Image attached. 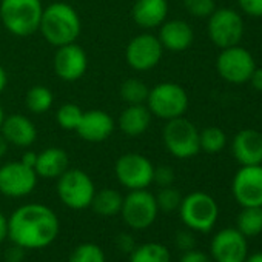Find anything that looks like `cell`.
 Listing matches in <instances>:
<instances>
[{"instance_id": "7a4b0ae2", "label": "cell", "mask_w": 262, "mask_h": 262, "mask_svg": "<svg viewBox=\"0 0 262 262\" xmlns=\"http://www.w3.org/2000/svg\"><path fill=\"white\" fill-rule=\"evenodd\" d=\"M39 31L50 45L59 48L77 40L82 31V22L70 4L54 2L43 8Z\"/></svg>"}, {"instance_id": "5bb4252c", "label": "cell", "mask_w": 262, "mask_h": 262, "mask_svg": "<svg viewBox=\"0 0 262 262\" xmlns=\"http://www.w3.org/2000/svg\"><path fill=\"white\" fill-rule=\"evenodd\" d=\"M231 191L241 207H262V164L241 165L233 178Z\"/></svg>"}, {"instance_id": "1f68e13d", "label": "cell", "mask_w": 262, "mask_h": 262, "mask_svg": "<svg viewBox=\"0 0 262 262\" xmlns=\"http://www.w3.org/2000/svg\"><path fill=\"white\" fill-rule=\"evenodd\" d=\"M155 198H156V204H158L159 211H165V213H171V211L179 210V205L182 202V196H181L179 190H176L173 185L171 187H162Z\"/></svg>"}, {"instance_id": "4fadbf2b", "label": "cell", "mask_w": 262, "mask_h": 262, "mask_svg": "<svg viewBox=\"0 0 262 262\" xmlns=\"http://www.w3.org/2000/svg\"><path fill=\"white\" fill-rule=\"evenodd\" d=\"M164 48L158 36L150 33H142L133 37L125 50V59L129 68L135 71H150L156 68L162 59Z\"/></svg>"}, {"instance_id": "ba28073f", "label": "cell", "mask_w": 262, "mask_h": 262, "mask_svg": "<svg viewBox=\"0 0 262 262\" xmlns=\"http://www.w3.org/2000/svg\"><path fill=\"white\" fill-rule=\"evenodd\" d=\"M159 208L156 198L147 188L131 190L122 202L120 216L123 222L133 230H147L158 217Z\"/></svg>"}, {"instance_id": "ffe728a7", "label": "cell", "mask_w": 262, "mask_h": 262, "mask_svg": "<svg viewBox=\"0 0 262 262\" xmlns=\"http://www.w3.org/2000/svg\"><path fill=\"white\" fill-rule=\"evenodd\" d=\"M158 39L164 50L181 53L191 47L194 40V31L191 25L185 20H181V19L165 20L161 25Z\"/></svg>"}, {"instance_id": "f1b7e54d", "label": "cell", "mask_w": 262, "mask_h": 262, "mask_svg": "<svg viewBox=\"0 0 262 262\" xmlns=\"http://www.w3.org/2000/svg\"><path fill=\"white\" fill-rule=\"evenodd\" d=\"M201 151L208 155H217L227 147V135L217 126H207L199 131Z\"/></svg>"}, {"instance_id": "ee69618b", "label": "cell", "mask_w": 262, "mask_h": 262, "mask_svg": "<svg viewBox=\"0 0 262 262\" xmlns=\"http://www.w3.org/2000/svg\"><path fill=\"white\" fill-rule=\"evenodd\" d=\"M8 142H7V139L2 136V135H0V159H2L7 153H8Z\"/></svg>"}, {"instance_id": "f6af8a7d", "label": "cell", "mask_w": 262, "mask_h": 262, "mask_svg": "<svg viewBox=\"0 0 262 262\" xmlns=\"http://www.w3.org/2000/svg\"><path fill=\"white\" fill-rule=\"evenodd\" d=\"M244 262H262V251H256V253L248 254Z\"/></svg>"}, {"instance_id": "6da1fadb", "label": "cell", "mask_w": 262, "mask_h": 262, "mask_svg": "<svg viewBox=\"0 0 262 262\" xmlns=\"http://www.w3.org/2000/svg\"><path fill=\"white\" fill-rule=\"evenodd\" d=\"M60 230L57 214L43 204H27L8 217V239L25 250L51 245Z\"/></svg>"}, {"instance_id": "484cf974", "label": "cell", "mask_w": 262, "mask_h": 262, "mask_svg": "<svg viewBox=\"0 0 262 262\" xmlns=\"http://www.w3.org/2000/svg\"><path fill=\"white\" fill-rule=\"evenodd\" d=\"M236 228L245 236L253 237L262 233V207H242L236 219Z\"/></svg>"}, {"instance_id": "e575fe53", "label": "cell", "mask_w": 262, "mask_h": 262, "mask_svg": "<svg viewBox=\"0 0 262 262\" xmlns=\"http://www.w3.org/2000/svg\"><path fill=\"white\" fill-rule=\"evenodd\" d=\"M241 11L250 17H262V0H237Z\"/></svg>"}, {"instance_id": "5b68a950", "label": "cell", "mask_w": 262, "mask_h": 262, "mask_svg": "<svg viewBox=\"0 0 262 262\" xmlns=\"http://www.w3.org/2000/svg\"><path fill=\"white\" fill-rule=\"evenodd\" d=\"M162 139L167 151L178 159H190L201 151L199 129L184 116L167 120L162 129Z\"/></svg>"}, {"instance_id": "44dd1931", "label": "cell", "mask_w": 262, "mask_h": 262, "mask_svg": "<svg viewBox=\"0 0 262 262\" xmlns=\"http://www.w3.org/2000/svg\"><path fill=\"white\" fill-rule=\"evenodd\" d=\"M168 16L167 0H136L131 8V17L142 30H153L161 27Z\"/></svg>"}, {"instance_id": "8d00e7d4", "label": "cell", "mask_w": 262, "mask_h": 262, "mask_svg": "<svg viewBox=\"0 0 262 262\" xmlns=\"http://www.w3.org/2000/svg\"><path fill=\"white\" fill-rule=\"evenodd\" d=\"M116 245H117L119 251H122L125 254H131V251L136 248V241L129 233H120L116 239Z\"/></svg>"}, {"instance_id": "bcb514c9", "label": "cell", "mask_w": 262, "mask_h": 262, "mask_svg": "<svg viewBox=\"0 0 262 262\" xmlns=\"http://www.w3.org/2000/svg\"><path fill=\"white\" fill-rule=\"evenodd\" d=\"M5 110H4V106H2V103H0V128H2V123H4V120H5Z\"/></svg>"}, {"instance_id": "e0dca14e", "label": "cell", "mask_w": 262, "mask_h": 262, "mask_svg": "<svg viewBox=\"0 0 262 262\" xmlns=\"http://www.w3.org/2000/svg\"><path fill=\"white\" fill-rule=\"evenodd\" d=\"M114 120L113 117L103 110H90L83 111L82 119L76 128V133L80 139L93 144H99L106 141L114 131Z\"/></svg>"}, {"instance_id": "7402d4cb", "label": "cell", "mask_w": 262, "mask_h": 262, "mask_svg": "<svg viewBox=\"0 0 262 262\" xmlns=\"http://www.w3.org/2000/svg\"><path fill=\"white\" fill-rule=\"evenodd\" d=\"M151 123V113L145 103L128 105L117 119V126L128 138H138L144 135Z\"/></svg>"}, {"instance_id": "d6986e66", "label": "cell", "mask_w": 262, "mask_h": 262, "mask_svg": "<svg viewBox=\"0 0 262 262\" xmlns=\"http://www.w3.org/2000/svg\"><path fill=\"white\" fill-rule=\"evenodd\" d=\"M233 156L239 165L262 164V135L256 129H242L233 138Z\"/></svg>"}, {"instance_id": "b9f144b4", "label": "cell", "mask_w": 262, "mask_h": 262, "mask_svg": "<svg viewBox=\"0 0 262 262\" xmlns=\"http://www.w3.org/2000/svg\"><path fill=\"white\" fill-rule=\"evenodd\" d=\"M36 161H37V153L36 151H25L22 155V159H20V162H24L27 167H31V168L36 167Z\"/></svg>"}, {"instance_id": "52a82bcc", "label": "cell", "mask_w": 262, "mask_h": 262, "mask_svg": "<svg viewBox=\"0 0 262 262\" xmlns=\"http://www.w3.org/2000/svg\"><path fill=\"white\" fill-rule=\"evenodd\" d=\"M57 196L71 210H85L91 205L96 187L93 179L79 168H68L57 178Z\"/></svg>"}, {"instance_id": "d6a6232c", "label": "cell", "mask_w": 262, "mask_h": 262, "mask_svg": "<svg viewBox=\"0 0 262 262\" xmlns=\"http://www.w3.org/2000/svg\"><path fill=\"white\" fill-rule=\"evenodd\" d=\"M184 7L196 19H208L216 10L214 0H184Z\"/></svg>"}, {"instance_id": "836d02e7", "label": "cell", "mask_w": 262, "mask_h": 262, "mask_svg": "<svg viewBox=\"0 0 262 262\" xmlns=\"http://www.w3.org/2000/svg\"><path fill=\"white\" fill-rule=\"evenodd\" d=\"M176 179L174 170L168 165H161V167H155V173H153V184L162 187H171L173 182Z\"/></svg>"}, {"instance_id": "cb8c5ba5", "label": "cell", "mask_w": 262, "mask_h": 262, "mask_svg": "<svg viewBox=\"0 0 262 262\" xmlns=\"http://www.w3.org/2000/svg\"><path fill=\"white\" fill-rule=\"evenodd\" d=\"M123 202V196L113 188H102L100 191H96L91 201V208L94 210L96 214L99 216H116L120 213Z\"/></svg>"}, {"instance_id": "8992f818", "label": "cell", "mask_w": 262, "mask_h": 262, "mask_svg": "<svg viewBox=\"0 0 262 262\" xmlns=\"http://www.w3.org/2000/svg\"><path fill=\"white\" fill-rule=\"evenodd\" d=\"M145 105L151 116L171 120L185 114L188 108V94L179 83L162 82L150 90Z\"/></svg>"}, {"instance_id": "9a60e30c", "label": "cell", "mask_w": 262, "mask_h": 262, "mask_svg": "<svg viewBox=\"0 0 262 262\" xmlns=\"http://www.w3.org/2000/svg\"><path fill=\"white\" fill-rule=\"evenodd\" d=\"M210 256L214 262H244L248 256L247 237L237 228H222L211 239Z\"/></svg>"}, {"instance_id": "60d3db41", "label": "cell", "mask_w": 262, "mask_h": 262, "mask_svg": "<svg viewBox=\"0 0 262 262\" xmlns=\"http://www.w3.org/2000/svg\"><path fill=\"white\" fill-rule=\"evenodd\" d=\"M8 237V217L0 210V242Z\"/></svg>"}, {"instance_id": "83f0119b", "label": "cell", "mask_w": 262, "mask_h": 262, "mask_svg": "<svg viewBox=\"0 0 262 262\" xmlns=\"http://www.w3.org/2000/svg\"><path fill=\"white\" fill-rule=\"evenodd\" d=\"M54 102V96L50 88L45 85H34L28 90L25 96V105L27 108L34 114H43L47 113Z\"/></svg>"}, {"instance_id": "30bf717a", "label": "cell", "mask_w": 262, "mask_h": 262, "mask_svg": "<svg viewBox=\"0 0 262 262\" xmlns=\"http://www.w3.org/2000/svg\"><path fill=\"white\" fill-rule=\"evenodd\" d=\"M210 40L221 50L239 45L244 36L242 16L231 8L214 10L207 25Z\"/></svg>"}, {"instance_id": "8fae6325", "label": "cell", "mask_w": 262, "mask_h": 262, "mask_svg": "<svg viewBox=\"0 0 262 262\" xmlns=\"http://www.w3.org/2000/svg\"><path fill=\"white\" fill-rule=\"evenodd\" d=\"M219 76L230 83H245L256 70V62L251 53L239 45L224 48L216 59Z\"/></svg>"}, {"instance_id": "74e56055", "label": "cell", "mask_w": 262, "mask_h": 262, "mask_svg": "<svg viewBox=\"0 0 262 262\" xmlns=\"http://www.w3.org/2000/svg\"><path fill=\"white\" fill-rule=\"evenodd\" d=\"M179 262H214V260L211 259L210 254H207V253H204L201 250H194L193 248V250L184 251V254H182Z\"/></svg>"}, {"instance_id": "ab89813d", "label": "cell", "mask_w": 262, "mask_h": 262, "mask_svg": "<svg viewBox=\"0 0 262 262\" xmlns=\"http://www.w3.org/2000/svg\"><path fill=\"white\" fill-rule=\"evenodd\" d=\"M248 82H251V85L256 91L262 93V68H256Z\"/></svg>"}, {"instance_id": "d590c367", "label": "cell", "mask_w": 262, "mask_h": 262, "mask_svg": "<svg viewBox=\"0 0 262 262\" xmlns=\"http://www.w3.org/2000/svg\"><path fill=\"white\" fill-rule=\"evenodd\" d=\"M194 244H196V239H194V234L191 230H182L176 234V245L179 250H182V251L193 250Z\"/></svg>"}, {"instance_id": "4316f807", "label": "cell", "mask_w": 262, "mask_h": 262, "mask_svg": "<svg viewBox=\"0 0 262 262\" xmlns=\"http://www.w3.org/2000/svg\"><path fill=\"white\" fill-rule=\"evenodd\" d=\"M148 93H150V88L147 86V83L136 77H131V79H126L125 82H122L120 90H119L120 99L126 105L147 103Z\"/></svg>"}, {"instance_id": "9c48e42d", "label": "cell", "mask_w": 262, "mask_h": 262, "mask_svg": "<svg viewBox=\"0 0 262 262\" xmlns=\"http://www.w3.org/2000/svg\"><path fill=\"white\" fill-rule=\"evenodd\" d=\"M114 173L119 184L131 190H144L153 184L155 165L153 162L139 153H125L114 165Z\"/></svg>"}, {"instance_id": "3957f363", "label": "cell", "mask_w": 262, "mask_h": 262, "mask_svg": "<svg viewBox=\"0 0 262 262\" xmlns=\"http://www.w3.org/2000/svg\"><path fill=\"white\" fill-rule=\"evenodd\" d=\"M43 7L42 0H2L0 20L17 37H27L39 31Z\"/></svg>"}, {"instance_id": "7bdbcfd3", "label": "cell", "mask_w": 262, "mask_h": 262, "mask_svg": "<svg viewBox=\"0 0 262 262\" xmlns=\"http://www.w3.org/2000/svg\"><path fill=\"white\" fill-rule=\"evenodd\" d=\"M7 85H8V74H7L5 68L0 67V94L5 91Z\"/></svg>"}, {"instance_id": "4dcf8cb0", "label": "cell", "mask_w": 262, "mask_h": 262, "mask_svg": "<svg viewBox=\"0 0 262 262\" xmlns=\"http://www.w3.org/2000/svg\"><path fill=\"white\" fill-rule=\"evenodd\" d=\"M68 262H106V259L103 250L99 245L93 242H85L73 250Z\"/></svg>"}, {"instance_id": "7c38bea8", "label": "cell", "mask_w": 262, "mask_h": 262, "mask_svg": "<svg viewBox=\"0 0 262 262\" xmlns=\"http://www.w3.org/2000/svg\"><path fill=\"white\" fill-rule=\"evenodd\" d=\"M37 179L34 168L27 167L24 162H7L0 167V193L13 199L25 198L34 191Z\"/></svg>"}, {"instance_id": "d4e9b609", "label": "cell", "mask_w": 262, "mask_h": 262, "mask_svg": "<svg viewBox=\"0 0 262 262\" xmlns=\"http://www.w3.org/2000/svg\"><path fill=\"white\" fill-rule=\"evenodd\" d=\"M128 256L129 262H171L170 250L159 242L136 245V248Z\"/></svg>"}, {"instance_id": "f35d334b", "label": "cell", "mask_w": 262, "mask_h": 262, "mask_svg": "<svg viewBox=\"0 0 262 262\" xmlns=\"http://www.w3.org/2000/svg\"><path fill=\"white\" fill-rule=\"evenodd\" d=\"M25 248L13 244L7 251H5V262H24L25 259Z\"/></svg>"}, {"instance_id": "2e32d148", "label": "cell", "mask_w": 262, "mask_h": 262, "mask_svg": "<svg viewBox=\"0 0 262 262\" xmlns=\"http://www.w3.org/2000/svg\"><path fill=\"white\" fill-rule=\"evenodd\" d=\"M53 63L59 79L65 82H76L86 73L88 57L83 48L73 42L57 48Z\"/></svg>"}, {"instance_id": "603a6c76", "label": "cell", "mask_w": 262, "mask_h": 262, "mask_svg": "<svg viewBox=\"0 0 262 262\" xmlns=\"http://www.w3.org/2000/svg\"><path fill=\"white\" fill-rule=\"evenodd\" d=\"M68 155L59 147H50L37 153V161L34 171L39 178L43 179H57L68 170Z\"/></svg>"}, {"instance_id": "277c9868", "label": "cell", "mask_w": 262, "mask_h": 262, "mask_svg": "<svg viewBox=\"0 0 262 262\" xmlns=\"http://www.w3.org/2000/svg\"><path fill=\"white\" fill-rule=\"evenodd\" d=\"M179 216L184 225L191 231L208 233L217 222L219 207L213 196L204 191H193L182 198Z\"/></svg>"}, {"instance_id": "ac0fdd59", "label": "cell", "mask_w": 262, "mask_h": 262, "mask_svg": "<svg viewBox=\"0 0 262 262\" xmlns=\"http://www.w3.org/2000/svg\"><path fill=\"white\" fill-rule=\"evenodd\" d=\"M0 135L14 147L28 148L36 142L37 129L30 117L24 114H11L5 117L0 128Z\"/></svg>"}, {"instance_id": "f546056e", "label": "cell", "mask_w": 262, "mask_h": 262, "mask_svg": "<svg viewBox=\"0 0 262 262\" xmlns=\"http://www.w3.org/2000/svg\"><path fill=\"white\" fill-rule=\"evenodd\" d=\"M82 114H83V111L76 103H63L62 106H59V110L56 113V122L62 129L76 131V128L82 119Z\"/></svg>"}]
</instances>
